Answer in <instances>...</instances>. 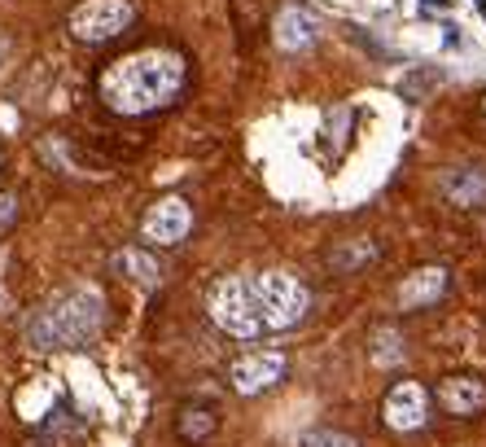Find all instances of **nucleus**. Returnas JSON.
Here are the masks:
<instances>
[{"label": "nucleus", "mask_w": 486, "mask_h": 447, "mask_svg": "<svg viewBox=\"0 0 486 447\" xmlns=\"http://www.w3.org/2000/svg\"><path fill=\"white\" fill-rule=\"evenodd\" d=\"M307 285L290 273H232L211 285V320L232 338H263L293 329L307 316Z\"/></svg>", "instance_id": "f257e3e1"}, {"label": "nucleus", "mask_w": 486, "mask_h": 447, "mask_svg": "<svg viewBox=\"0 0 486 447\" xmlns=\"http://www.w3.org/2000/svg\"><path fill=\"white\" fill-rule=\"evenodd\" d=\"M184 88V62L166 49L149 53H128L119 62H110L101 75V102L119 114H149L176 102V93Z\"/></svg>", "instance_id": "f03ea898"}, {"label": "nucleus", "mask_w": 486, "mask_h": 447, "mask_svg": "<svg viewBox=\"0 0 486 447\" xmlns=\"http://www.w3.org/2000/svg\"><path fill=\"white\" fill-rule=\"evenodd\" d=\"M105 325V299L97 285H70L44 299L27 316V343L35 351H62V346H88Z\"/></svg>", "instance_id": "7ed1b4c3"}, {"label": "nucleus", "mask_w": 486, "mask_h": 447, "mask_svg": "<svg viewBox=\"0 0 486 447\" xmlns=\"http://www.w3.org/2000/svg\"><path fill=\"white\" fill-rule=\"evenodd\" d=\"M131 27V4L128 0H84L75 13H70V35L75 40H88V44H101V40H114Z\"/></svg>", "instance_id": "20e7f679"}, {"label": "nucleus", "mask_w": 486, "mask_h": 447, "mask_svg": "<svg viewBox=\"0 0 486 447\" xmlns=\"http://www.w3.org/2000/svg\"><path fill=\"white\" fill-rule=\"evenodd\" d=\"M382 413H386V425L390 430H399V434L421 430L425 416H429V395H425L421 381H394L390 395H386V404H382Z\"/></svg>", "instance_id": "39448f33"}, {"label": "nucleus", "mask_w": 486, "mask_h": 447, "mask_svg": "<svg viewBox=\"0 0 486 447\" xmlns=\"http://www.w3.org/2000/svg\"><path fill=\"white\" fill-rule=\"evenodd\" d=\"M228 378H232V386L241 395H259V390H267V386H276L285 378V355L281 351H250V355H241L232 364Z\"/></svg>", "instance_id": "423d86ee"}, {"label": "nucleus", "mask_w": 486, "mask_h": 447, "mask_svg": "<svg viewBox=\"0 0 486 447\" xmlns=\"http://www.w3.org/2000/svg\"><path fill=\"white\" fill-rule=\"evenodd\" d=\"M189 228H194V210L184 198H162L145 215V237L154 246H176V241L189 237Z\"/></svg>", "instance_id": "0eeeda50"}, {"label": "nucleus", "mask_w": 486, "mask_h": 447, "mask_svg": "<svg viewBox=\"0 0 486 447\" xmlns=\"http://www.w3.org/2000/svg\"><path fill=\"white\" fill-rule=\"evenodd\" d=\"M438 404L452 416H478L486 408V381L473 373H455L438 386Z\"/></svg>", "instance_id": "6e6552de"}, {"label": "nucleus", "mask_w": 486, "mask_h": 447, "mask_svg": "<svg viewBox=\"0 0 486 447\" xmlns=\"http://www.w3.org/2000/svg\"><path fill=\"white\" fill-rule=\"evenodd\" d=\"M447 294V268H417V273L408 276L403 285H399V308L403 311H417V308H429V303H438Z\"/></svg>", "instance_id": "1a4fd4ad"}, {"label": "nucleus", "mask_w": 486, "mask_h": 447, "mask_svg": "<svg viewBox=\"0 0 486 447\" xmlns=\"http://www.w3.org/2000/svg\"><path fill=\"white\" fill-rule=\"evenodd\" d=\"M316 31H320V22H316V13H311V9H298V4H290V9H281V13H276V44H281L285 53L307 49V44L316 40Z\"/></svg>", "instance_id": "9d476101"}, {"label": "nucleus", "mask_w": 486, "mask_h": 447, "mask_svg": "<svg viewBox=\"0 0 486 447\" xmlns=\"http://www.w3.org/2000/svg\"><path fill=\"white\" fill-rule=\"evenodd\" d=\"M114 268L123 276H131V281H140V285H158V259L145 255V250H136V246L114 255Z\"/></svg>", "instance_id": "9b49d317"}, {"label": "nucleus", "mask_w": 486, "mask_h": 447, "mask_svg": "<svg viewBox=\"0 0 486 447\" xmlns=\"http://www.w3.org/2000/svg\"><path fill=\"white\" fill-rule=\"evenodd\" d=\"M447 198L455 207H478L486 198V175L482 172H460V175H447Z\"/></svg>", "instance_id": "f8f14e48"}, {"label": "nucleus", "mask_w": 486, "mask_h": 447, "mask_svg": "<svg viewBox=\"0 0 486 447\" xmlns=\"http://www.w3.org/2000/svg\"><path fill=\"white\" fill-rule=\"evenodd\" d=\"M215 434V413L211 408H184L180 416V439L184 443H206Z\"/></svg>", "instance_id": "ddd939ff"}, {"label": "nucleus", "mask_w": 486, "mask_h": 447, "mask_svg": "<svg viewBox=\"0 0 486 447\" xmlns=\"http://www.w3.org/2000/svg\"><path fill=\"white\" fill-rule=\"evenodd\" d=\"M373 360H377V364H394V360H399V351H403V346H399V334H394V329H377V334H373Z\"/></svg>", "instance_id": "4468645a"}, {"label": "nucleus", "mask_w": 486, "mask_h": 447, "mask_svg": "<svg viewBox=\"0 0 486 447\" xmlns=\"http://www.w3.org/2000/svg\"><path fill=\"white\" fill-rule=\"evenodd\" d=\"M302 447H359V443L351 434H342V430H307Z\"/></svg>", "instance_id": "2eb2a0df"}, {"label": "nucleus", "mask_w": 486, "mask_h": 447, "mask_svg": "<svg viewBox=\"0 0 486 447\" xmlns=\"http://www.w3.org/2000/svg\"><path fill=\"white\" fill-rule=\"evenodd\" d=\"M377 250L373 246H356V250H338L333 255V268H356V264H364V259H373Z\"/></svg>", "instance_id": "dca6fc26"}, {"label": "nucleus", "mask_w": 486, "mask_h": 447, "mask_svg": "<svg viewBox=\"0 0 486 447\" xmlns=\"http://www.w3.org/2000/svg\"><path fill=\"white\" fill-rule=\"evenodd\" d=\"M9 219H14V198L0 193V228H9Z\"/></svg>", "instance_id": "f3484780"}, {"label": "nucleus", "mask_w": 486, "mask_h": 447, "mask_svg": "<svg viewBox=\"0 0 486 447\" xmlns=\"http://www.w3.org/2000/svg\"><path fill=\"white\" fill-rule=\"evenodd\" d=\"M425 4H443V0H425Z\"/></svg>", "instance_id": "a211bd4d"}, {"label": "nucleus", "mask_w": 486, "mask_h": 447, "mask_svg": "<svg viewBox=\"0 0 486 447\" xmlns=\"http://www.w3.org/2000/svg\"><path fill=\"white\" fill-rule=\"evenodd\" d=\"M473 4H478V9H482V4H486V0H473Z\"/></svg>", "instance_id": "6ab92c4d"}, {"label": "nucleus", "mask_w": 486, "mask_h": 447, "mask_svg": "<svg viewBox=\"0 0 486 447\" xmlns=\"http://www.w3.org/2000/svg\"><path fill=\"white\" fill-rule=\"evenodd\" d=\"M482 18H486V4H482Z\"/></svg>", "instance_id": "aec40b11"}]
</instances>
